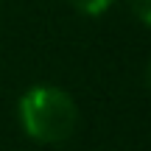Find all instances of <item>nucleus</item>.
<instances>
[{"mask_svg": "<svg viewBox=\"0 0 151 151\" xmlns=\"http://www.w3.org/2000/svg\"><path fill=\"white\" fill-rule=\"evenodd\" d=\"M20 126L37 143H56L70 140L78 126V106L73 95L56 84H34L20 95L17 104Z\"/></svg>", "mask_w": 151, "mask_h": 151, "instance_id": "1", "label": "nucleus"}, {"mask_svg": "<svg viewBox=\"0 0 151 151\" xmlns=\"http://www.w3.org/2000/svg\"><path fill=\"white\" fill-rule=\"evenodd\" d=\"M148 84H151V65H148Z\"/></svg>", "mask_w": 151, "mask_h": 151, "instance_id": "4", "label": "nucleus"}, {"mask_svg": "<svg viewBox=\"0 0 151 151\" xmlns=\"http://www.w3.org/2000/svg\"><path fill=\"white\" fill-rule=\"evenodd\" d=\"M67 3L84 17H101V14H106L112 9L115 0H67Z\"/></svg>", "mask_w": 151, "mask_h": 151, "instance_id": "2", "label": "nucleus"}, {"mask_svg": "<svg viewBox=\"0 0 151 151\" xmlns=\"http://www.w3.org/2000/svg\"><path fill=\"white\" fill-rule=\"evenodd\" d=\"M129 6H132V14L146 28H151V0H129Z\"/></svg>", "mask_w": 151, "mask_h": 151, "instance_id": "3", "label": "nucleus"}]
</instances>
